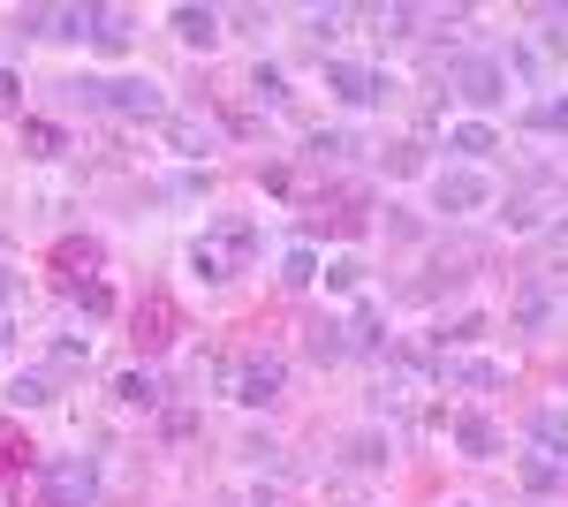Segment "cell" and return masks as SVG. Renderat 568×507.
<instances>
[{"mask_svg":"<svg viewBox=\"0 0 568 507\" xmlns=\"http://www.w3.org/2000/svg\"><path fill=\"white\" fill-rule=\"evenodd\" d=\"M53 265L69 273V288H77V281H99V243H61Z\"/></svg>","mask_w":568,"mask_h":507,"instance_id":"83f0119b","label":"cell"},{"mask_svg":"<svg viewBox=\"0 0 568 507\" xmlns=\"http://www.w3.org/2000/svg\"><path fill=\"white\" fill-rule=\"evenodd\" d=\"M16 288H23V281H16V273H8V265H0V311H8V303H16Z\"/></svg>","mask_w":568,"mask_h":507,"instance_id":"60d3db41","label":"cell"},{"mask_svg":"<svg viewBox=\"0 0 568 507\" xmlns=\"http://www.w3.org/2000/svg\"><path fill=\"white\" fill-rule=\"evenodd\" d=\"M182 273H190V281H197V288H227V281H235V273H243V265H235V257H227V243H213V235H197V243H190V251H182Z\"/></svg>","mask_w":568,"mask_h":507,"instance_id":"7c38bea8","label":"cell"},{"mask_svg":"<svg viewBox=\"0 0 568 507\" xmlns=\"http://www.w3.org/2000/svg\"><path fill=\"white\" fill-rule=\"evenodd\" d=\"M45 39L84 45V39H91V8H53V16H45Z\"/></svg>","mask_w":568,"mask_h":507,"instance_id":"f1b7e54d","label":"cell"},{"mask_svg":"<svg viewBox=\"0 0 568 507\" xmlns=\"http://www.w3.org/2000/svg\"><path fill=\"white\" fill-rule=\"evenodd\" d=\"M447 447H455L463 463H508V432L485 417V409H455V417H447Z\"/></svg>","mask_w":568,"mask_h":507,"instance_id":"9c48e42d","label":"cell"},{"mask_svg":"<svg viewBox=\"0 0 568 507\" xmlns=\"http://www.w3.org/2000/svg\"><path fill=\"white\" fill-rule=\"evenodd\" d=\"M251 99H258V107H288V77H281L273 61H258V69H251Z\"/></svg>","mask_w":568,"mask_h":507,"instance_id":"1f68e13d","label":"cell"},{"mask_svg":"<svg viewBox=\"0 0 568 507\" xmlns=\"http://www.w3.org/2000/svg\"><path fill=\"white\" fill-rule=\"evenodd\" d=\"M91 45L114 61V53H130V8H91Z\"/></svg>","mask_w":568,"mask_h":507,"instance_id":"603a6c76","label":"cell"},{"mask_svg":"<svg viewBox=\"0 0 568 507\" xmlns=\"http://www.w3.org/2000/svg\"><path fill=\"white\" fill-rule=\"evenodd\" d=\"M447 84L463 91V107H470V114H493V107H508L516 77H508V53H455Z\"/></svg>","mask_w":568,"mask_h":507,"instance_id":"3957f363","label":"cell"},{"mask_svg":"<svg viewBox=\"0 0 568 507\" xmlns=\"http://www.w3.org/2000/svg\"><path fill=\"white\" fill-rule=\"evenodd\" d=\"M220 507H281V493H273V485H258V477H235V485L220 493Z\"/></svg>","mask_w":568,"mask_h":507,"instance_id":"d6a6232c","label":"cell"},{"mask_svg":"<svg viewBox=\"0 0 568 507\" xmlns=\"http://www.w3.org/2000/svg\"><path fill=\"white\" fill-rule=\"evenodd\" d=\"M500 227H508V235H538V227H546V197H508Z\"/></svg>","mask_w":568,"mask_h":507,"instance_id":"f546056e","label":"cell"},{"mask_svg":"<svg viewBox=\"0 0 568 507\" xmlns=\"http://www.w3.org/2000/svg\"><path fill=\"white\" fill-rule=\"evenodd\" d=\"M175 334H182V318H175V303H168V296H144V303H136V348H144V356L175 348Z\"/></svg>","mask_w":568,"mask_h":507,"instance_id":"4fadbf2b","label":"cell"},{"mask_svg":"<svg viewBox=\"0 0 568 507\" xmlns=\"http://www.w3.org/2000/svg\"><path fill=\"white\" fill-rule=\"evenodd\" d=\"M349 23H356L349 8H311V31H318V45H326V39H342Z\"/></svg>","mask_w":568,"mask_h":507,"instance_id":"8d00e7d4","label":"cell"},{"mask_svg":"<svg viewBox=\"0 0 568 507\" xmlns=\"http://www.w3.org/2000/svg\"><path fill=\"white\" fill-rule=\"evenodd\" d=\"M205 235L227 243L235 265H251V257H258V220H251V212H213V220H205Z\"/></svg>","mask_w":568,"mask_h":507,"instance_id":"9a60e30c","label":"cell"},{"mask_svg":"<svg viewBox=\"0 0 568 507\" xmlns=\"http://www.w3.org/2000/svg\"><path fill=\"white\" fill-rule=\"evenodd\" d=\"M318 84L334 91V99H342V107H356V114H372V107H387L394 91V77L387 69H364V61H326V77H318Z\"/></svg>","mask_w":568,"mask_h":507,"instance_id":"52a82bcc","label":"cell"},{"mask_svg":"<svg viewBox=\"0 0 568 507\" xmlns=\"http://www.w3.org/2000/svg\"><path fill=\"white\" fill-rule=\"evenodd\" d=\"M91 348H99V341H91V334H77V326L45 334V372H91Z\"/></svg>","mask_w":568,"mask_h":507,"instance_id":"ffe728a7","label":"cell"},{"mask_svg":"<svg viewBox=\"0 0 568 507\" xmlns=\"http://www.w3.org/2000/svg\"><path fill=\"white\" fill-rule=\"evenodd\" d=\"M530 129H546V136H568V99H561V91H538V99H530Z\"/></svg>","mask_w":568,"mask_h":507,"instance_id":"4dcf8cb0","label":"cell"},{"mask_svg":"<svg viewBox=\"0 0 568 507\" xmlns=\"http://www.w3.org/2000/svg\"><path fill=\"white\" fill-rule=\"evenodd\" d=\"M8 356H16V318L0 311V364H8Z\"/></svg>","mask_w":568,"mask_h":507,"instance_id":"ab89813d","label":"cell"},{"mask_svg":"<svg viewBox=\"0 0 568 507\" xmlns=\"http://www.w3.org/2000/svg\"><path fill=\"white\" fill-rule=\"evenodd\" d=\"M372 23H379L387 39H417V23H425V16H417V8H379Z\"/></svg>","mask_w":568,"mask_h":507,"instance_id":"d590c367","label":"cell"},{"mask_svg":"<svg viewBox=\"0 0 568 507\" xmlns=\"http://www.w3.org/2000/svg\"><path fill=\"white\" fill-rule=\"evenodd\" d=\"M235 455H243V469H251V477H265V469L281 477V469H288V447H281V439H265V432H251Z\"/></svg>","mask_w":568,"mask_h":507,"instance_id":"d4e9b609","label":"cell"},{"mask_svg":"<svg viewBox=\"0 0 568 507\" xmlns=\"http://www.w3.org/2000/svg\"><path fill=\"white\" fill-rule=\"evenodd\" d=\"M114 402L152 417V409H160V379H152V364H130V372H114Z\"/></svg>","mask_w":568,"mask_h":507,"instance_id":"7402d4cb","label":"cell"},{"mask_svg":"<svg viewBox=\"0 0 568 507\" xmlns=\"http://www.w3.org/2000/svg\"><path fill=\"white\" fill-rule=\"evenodd\" d=\"M304 348H311V356H318V364H342V356H349V348H356L349 318H311V326H304Z\"/></svg>","mask_w":568,"mask_h":507,"instance_id":"44dd1931","label":"cell"},{"mask_svg":"<svg viewBox=\"0 0 568 507\" xmlns=\"http://www.w3.org/2000/svg\"><path fill=\"white\" fill-rule=\"evenodd\" d=\"M516 469H524L530 493H561V485H568V469L554 463V455H538V447H530V455H516Z\"/></svg>","mask_w":568,"mask_h":507,"instance_id":"484cf974","label":"cell"},{"mask_svg":"<svg viewBox=\"0 0 568 507\" xmlns=\"http://www.w3.org/2000/svg\"><path fill=\"white\" fill-rule=\"evenodd\" d=\"M197 386H213L220 402H243V409H273V402L288 394V356H273V348H235V356L197 364Z\"/></svg>","mask_w":568,"mask_h":507,"instance_id":"6da1fadb","label":"cell"},{"mask_svg":"<svg viewBox=\"0 0 568 507\" xmlns=\"http://www.w3.org/2000/svg\"><path fill=\"white\" fill-rule=\"evenodd\" d=\"M433 386H447V394H493V386H508V356H485V348H447Z\"/></svg>","mask_w":568,"mask_h":507,"instance_id":"ba28073f","label":"cell"},{"mask_svg":"<svg viewBox=\"0 0 568 507\" xmlns=\"http://www.w3.org/2000/svg\"><path fill=\"white\" fill-rule=\"evenodd\" d=\"M160 144H168L175 160H190V168H197V160H213V152H220V129L197 122V114H168V122H160Z\"/></svg>","mask_w":568,"mask_h":507,"instance_id":"30bf717a","label":"cell"},{"mask_svg":"<svg viewBox=\"0 0 568 507\" xmlns=\"http://www.w3.org/2000/svg\"><path fill=\"white\" fill-rule=\"evenodd\" d=\"M538 45L546 53H568V8H538Z\"/></svg>","mask_w":568,"mask_h":507,"instance_id":"836d02e7","label":"cell"},{"mask_svg":"<svg viewBox=\"0 0 568 507\" xmlns=\"http://www.w3.org/2000/svg\"><path fill=\"white\" fill-rule=\"evenodd\" d=\"M0 402H8V409H16V417H31V409H45V402H53V372H8V386H0Z\"/></svg>","mask_w":568,"mask_h":507,"instance_id":"e0dca14e","label":"cell"},{"mask_svg":"<svg viewBox=\"0 0 568 507\" xmlns=\"http://www.w3.org/2000/svg\"><path fill=\"white\" fill-rule=\"evenodd\" d=\"M99 455H45V469H39V493H45V507H99Z\"/></svg>","mask_w":568,"mask_h":507,"instance_id":"277c9868","label":"cell"},{"mask_svg":"<svg viewBox=\"0 0 568 507\" xmlns=\"http://www.w3.org/2000/svg\"><path fill=\"white\" fill-rule=\"evenodd\" d=\"M508 318H516L524 334H554V326L568 318V288L554 281V273H524L516 296H508Z\"/></svg>","mask_w":568,"mask_h":507,"instance_id":"8992f818","label":"cell"},{"mask_svg":"<svg viewBox=\"0 0 568 507\" xmlns=\"http://www.w3.org/2000/svg\"><path fill=\"white\" fill-rule=\"evenodd\" d=\"M318 281H326V296H364V288H372V265H364L356 251H334L326 265H318Z\"/></svg>","mask_w":568,"mask_h":507,"instance_id":"d6986e66","label":"cell"},{"mask_svg":"<svg viewBox=\"0 0 568 507\" xmlns=\"http://www.w3.org/2000/svg\"><path fill=\"white\" fill-rule=\"evenodd\" d=\"M493 205H500V174L493 168H470V160L433 168V212L439 220H485Z\"/></svg>","mask_w":568,"mask_h":507,"instance_id":"7a4b0ae2","label":"cell"},{"mask_svg":"<svg viewBox=\"0 0 568 507\" xmlns=\"http://www.w3.org/2000/svg\"><path fill=\"white\" fill-rule=\"evenodd\" d=\"M447 152L470 160V168H485V152H500V129L485 122V114H455V122H447Z\"/></svg>","mask_w":568,"mask_h":507,"instance_id":"5bb4252c","label":"cell"},{"mask_svg":"<svg viewBox=\"0 0 568 507\" xmlns=\"http://www.w3.org/2000/svg\"><path fill=\"white\" fill-rule=\"evenodd\" d=\"M342 463H349V469H387L394 463V439H387V432H349V439H342Z\"/></svg>","mask_w":568,"mask_h":507,"instance_id":"cb8c5ba5","label":"cell"},{"mask_svg":"<svg viewBox=\"0 0 568 507\" xmlns=\"http://www.w3.org/2000/svg\"><path fill=\"white\" fill-rule=\"evenodd\" d=\"M318 265H326V257L311 251V243H296V251L281 257V288H318Z\"/></svg>","mask_w":568,"mask_h":507,"instance_id":"4316f807","label":"cell"},{"mask_svg":"<svg viewBox=\"0 0 568 507\" xmlns=\"http://www.w3.org/2000/svg\"><path fill=\"white\" fill-rule=\"evenodd\" d=\"M530 447H538V455H554V463L568 469V409H561V402L530 409Z\"/></svg>","mask_w":568,"mask_h":507,"instance_id":"ac0fdd59","label":"cell"},{"mask_svg":"<svg viewBox=\"0 0 568 507\" xmlns=\"http://www.w3.org/2000/svg\"><path fill=\"white\" fill-rule=\"evenodd\" d=\"M168 31H175L190 53H213V45L227 39V16H220V8H190V0H182V8H168Z\"/></svg>","mask_w":568,"mask_h":507,"instance_id":"8fae6325","label":"cell"},{"mask_svg":"<svg viewBox=\"0 0 568 507\" xmlns=\"http://www.w3.org/2000/svg\"><path fill=\"white\" fill-rule=\"evenodd\" d=\"M99 107H106V114H122V122H152V129L175 114L160 77H99Z\"/></svg>","mask_w":568,"mask_h":507,"instance_id":"5b68a950","label":"cell"},{"mask_svg":"<svg viewBox=\"0 0 568 507\" xmlns=\"http://www.w3.org/2000/svg\"><path fill=\"white\" fill-rule=\"evenodd\" d=\"M77 311H84V318H106V311H114V288H106V281H77Z\"/></svg>","mask_w":568,"mask_h":507,"instance_id":"e575fe53","label":"cell"},{"mask_svg":"<svg viewBox=\"0 0 568 507\" xmlns=\"http://www.w3.org/2000/svg\"><path fill=\"white\" fill-rule=\"evenodd\" d=\"M23 160H39V168L69 160V129L45 122V114H23Z\"/></svg>","mask_w":568,"mask_h":507,"instance_id":"2e32d148","label":"cell"},{"mask_svg":"<svg viewBox=\"0 0 568 507\" xmlns=\"http://www.w3.org/2000/svg\"><path fill=\"white\" fill-rule=\"evenodd\" d=\"M387 168H394V174H425V144H394Z\"/></svg>","mask_w":568,"mask_h":507,"instance_id":"74e56055","label":"cell"},{"mask_svg":"<svg viewBox=\"0 0 568 507\" xmlns=\"http://www.w3.org/2000/svg\"><path fill=\"white\" fill-rule=\"evenodd\" d=\"M455 507H478V500H455Z\"/></svg>","mask_w":568,"mask_h":507,"instance_id":"b9f144b4","label":"cell"},{"mask_svg":"<svg viewBox=\"0 0 568 507\" xmlns=\"http://www.w3.org/2000/svg\"><path fill=\"white\" fill-rule=\"evenodd\" d=\"M16 107H23V77H16V69H0V114H16Z\"/></svg>","mask_w":568,"mask_h":507,"instance_id":"f35d334b","label":"cell"}]
</instances>
